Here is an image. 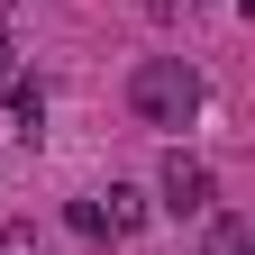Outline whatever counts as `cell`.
Listing matches in <instances>:
<instances>
[{"label":"cell","mask_w":255,"mask_h":255,"mask_svg":"<svg viewBox=\"0 0 255 255\" xmlns=\"http://www.w3.org/2000/svg\"><path fill=\"white\" fill-rule=\"evenodd\" d=\"M128 101H137L146 128H191L201 119V73H191L182 55H146L137 82H128Z\"/></svg>","instance_id":"cell-1"},{"label":"cell","mask_w":255,"mask_h":255,"mask_svg":"<svg viewBox=\"0 0 255 255\" xmlns=\"http://www.w3.org/2000/svg\"><path fill=\"white\" fill-rule=\"evenodd\" d=\"M164 210H173V219H201V210H219V182H210V164H191V155H164Z\"/></svg>","instance_id":"cell-2"},{"label":"cell","mask_w":255,"mask_h":255,"mask_svg":"<svg viewBox=\"0 0 255 255\" xmlns=\"http://www.w3.org/2000/svg\"><path fill=\"white\" fill-rule=\"evenodd\" d=\"M9 119H18V137H37L46 128V82H18L9 73Z\"/></svg>","instance_id":"cell-3"},{"label":"cell","mask_w":255,"mask_h":255,"mask_svg":"<svg viewBox=\"0 0 255 255\" xmlns=\"http://www.w3.org/2000/svg\"><path fill=\"white\" fill-rule=\"evenodd\" d=\"M101 228H110V237H128V228H146V201H137L128 182H110V210H101Z\"/></svg>","instance_id":"cell-4"},{"label":"cell","mask_w":255,"mask_h":255,"mask_svg":"<svg viewBox=\"0 0 255 255\" xmlns=\"http://www.w3.org/2000/svg\"><path fill=\"white\" fill-rule=\"evenodd\" d=\"M0 255H37V228H0Z\"/></svg>","instance_id":"cell-5"},{"label":"cell","mask_w":255,"mask_h":255,"mask_svg":"<svg viewBox=\"0 0 255 255\" xmlns=\"http://www.w3.org/2000/svg\"><path fill=\"white\" fill-rule=\"evenodd\" d=\"M18 73V46H9V27H0V82H9Z\"/></svg>","instance_id":"cell-6"}]
</instances>
